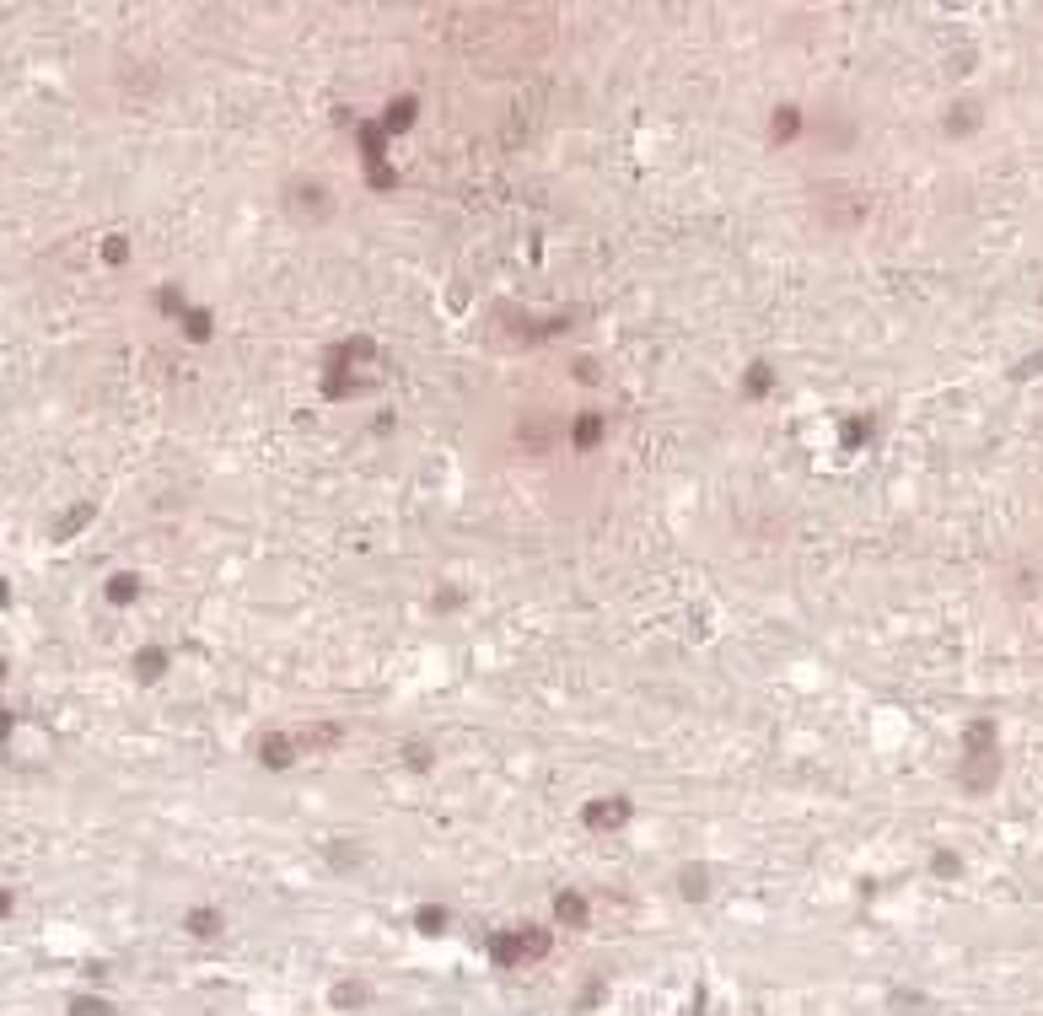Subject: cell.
<instances>
[{
	"instance_id": "7c38bea8",
	"label": "cell",
	"mask_w": 1043,
	"mask_h": 1016,
	"mask_svg": "<svg viewBox=\"0 0 1043 1016\" xmlns=\"http://www.w3.org/2000/svg\"><path fill=\"white\" fill-rule=\"evenodd\" d=\"M979 124V102H958V108H947V135H963V129H974Z\"/></svg>"
},
{
	"instance_id": "ac0fdd59",
	"label": "cell",
	"mask_w": 1043,
	"mask_h": 1016,
	"mask_svg": "<svg viewBox=\"0 0 1043 1016\" xmlns=\"http://www.w3.org/2000/svg\"><path fill=\"white\" fill-rule=\"evenodd\" d=\"M769 388H775V377H769V366H764V361H753V366H748V399H764Z\"/></svg>"
},
{
	"instance_id": "8992f818",
	"label": "cell",
	"mask_w": 1043,
	"mask_h": 1016,
	"mask_svg": "<svg viewBox=\"0 0 1043 1016\" xmlns=\"http://www.w3.org/2000/svg\"><path fill=\"white\" fill-rule=\"evenodd\" d=\"M554 920L570 925V931H586V898L581 893H559L554 898Z\"/></svg>"
},
{
	"instance_id": "ffe728a7",
	"label": "cell",
	"mask_w": 1043,
	"mask_h": 1016,
	"mask_svg": "<svg viewBox=\"0 0 1043 1016\" xmlns=\"http://www.w3.org/2000/svg\"><path fill=\"white\" fill-rule=\"evenodd\" d=\"M70 1016H113V1006L108 1001H92V995H75L70 1001Z\"/></svg>"
},
{
	"instance_id": "52a82bcc",
	"label": "cell",
	"mask_w": 1043,
	"mask_h": 1016,
	"mask_svg": "<svg viewBox=\"0 0 1043 1016\" xmlns=\"http://www.w3.org/2000/svg\"><path fill=\"white\" fill-rule=\"evenodd\" d=\"M183 931H188V936H199V942H210V936H221V909H210V904H199V909H188V920H183Z\"/></svg>"
},
{
	"instance_id": "6da1fadb",
	"label": "cell",
	"mask_w": 1043,
	"mask_h": 1016,
	"mask_svg": "<svg viewBox=\"0 0 1043 1016\" xmlns=\"http://www.w3.org/2000/svg\"><path fill=\"white\" fill-rule=\"evenodd\" d=\"M548 931L543 925H522V931H501L495 942H490V958L501 963V968H522V963H538V958H548Z\"/></svg>"
},
{
	"instance_id": "e0dca14e",
	"label": "cell",
	"mask_w": 1043,
	"mask_h": 1016,
	"mask_svg": "<svg viewBox=\"0 0 1043 1016\" xmlns=\"http://www.w3.org/2000/svg\"><path fill=\"white\" fill-rule=\"evenodd\" d=\"M334 742H339V726H312V731L296 737V748H307V753L312 748H334Z\"/></svg>"
},
{
	"instance_id": "4fadbf2b",
	"label": "cell",
	"mask_w": 1043,
	"mask_h": 1016,
	"mask_svg": "<svg viewBox=\"0 0 1043 1016\" xmlns=\"http://www.w3.org/2000/svg\"><path fill=\"white\" fill-rule=\"evenodd\" d=\"M210 328H215V318H210L205 307H188V312H183V334H188L194 345H205V339H210Z\"/></svg>"
},
{
	"instance_id": "7a4b0ae2",
	"label": "cell",
	"mask_w": 1043,
	"mask_h": 1016,
	"mask_svg": "<svg viewBox=\"0 0 1043 1016\" xmlns=\"http://www.w3.org/2000/svg\"><path fill=\"white\" fill-rule=\"evenodd\" d=\"M285 194H291V215H296V221H323V215L334 210V194H329L323 183H291Z\"/></svg>"
},
{
	"instance_id": "5bb4252c",
	"label": "cell",
	"mask_w": 1043,
	"mask_h": 1016,
	"mask_svg": "<svg viewBox=\"0 0 1043 1016\" xmlns=\"http://www.w3.org/2000/svg\"><path fill=\"white\" fill-rule=\"evenodd\" d=\"M570 442H575L581 452H586V447H597V442H602V415H581V420H575V431H570Z\"/></svg>"
},
{
	"instance_id": "4316f807",
	"label": "cell",
	"mask_w": 1043,
	"mask_h": 1016,
	"mask_svg": "<svg viewBox=\"0 0 1043 1016\" xmlns=\"http://www.w3.org/2000/svg\"><path fill=\"white\" fill-rule=\"evenodd\" d=\"M0 678H5V661H0Z\"/></svg>"
},
{
	"instance_id": "484cf974",
	"label": "cell",
	"mask_w": 1043,
	"mask_h": 1016,
	"mask_svg": "<svg viewBox=\"0 0 1043 1016\" xmlns=\"http://www.w3.org/2000/svg\"><path fill=\"white\" fill-rule=\"evenodd\" d=\"M5 602H11V586H5V581H0V608H5Z\"/></svg>"
},
{
	"instance_id": "603a6c76",
	"label": "cell",
	"mask_w": 1043,
	"mask_h": 1016,
	"mask_svg": "<svg viewBox=\"0 0 1043 1016\" xmlns=\"http://www.w3.org/2000/svg\"><path fill=\"white\" fill-rule=\"evenodd\" d=\"M931 871H936V877H958V855H947V850H942V855L931 861Z\"/></svg>"
},
{
	"instance_id": "d6986e66",
	"label": "cell",
	"mask_w": 1043,
	"mask_h": 1016,
	"mask_svg": "<svg viewBox=\"0 0 1043 1016\" xmlns=\"http://www.w3.org/2000/svg\"><path fill=\"white\" fill-rule=\"evenodd\" d=\"M156 307H162V312H172V318H183V312H188V302H183V291H178V285H162V291H156Z\"/></svg>"
},
{
	"instance_id": "5b68a950",
	"label": "cell",
	"mask_w": 1043,
	"mask_h": 1016,
	"mask_svg": "<svg viewBox=\"0 0 1043 1016\" xmlns=\"http://www.w3.org/2000/svg\"><path fill=\"white\" fill-rule=\"evenodd\" d=\"M415 113H420V102H415V97L388 102V113H382V135H404V129L415 124Z\"/></svg>"
},
{
	"instance_id": "cb8c5ba5",
	"label": "cell",
	"mask_w": 1043,
	"mask_h": 1016,
	"mask_svg": "<svg viewBox=\"0 0 1043 1016\" xmlns=\"http://www.w3.org/2000/svg\"><path fill=\"white\" fill-rule=\"evenodd\" d=\"M11 737V710H0V742Z\"/></svg>"
},
{
	"instance_id": "8fae6325",
	"label": "cell",
	"mask_w": 1043,
	"mask_h": 1016,
	"mask_svg": "<svg viewBox=\"0 0 1043 1016\" xmlns=\"http://www.w3.org/2000/svg\"><path fill=\"white\" fill-rule=\"evenodd\" d=\"M678 893H683V898H705V893H710V871H705V866H683V871H678Z\"/></svg>"
},
{
	"instance_id": "277c9868",
	"label": "cell",
	"mask_w": 1043,
	"mask_h": 1016,
	"mask_svg": "<svg viewBox=\"0 0 1043 1016\" xmlns=\"http://www.w3.org/2000/svg\"><path fill=\"white\" fill-rule=\"evenodd\" d=\"M296 753H302V748H296V737H285V731H269V737L259 742V758H264L269 769H291Z\"/></svg>"
},
{
	"instance_id": "d4e9b609",
	"label": "cell",
	"mask_w": 1043,
	"mask_h": 1016,
	"mask_svg": "<svg viewBox=\"0 0 1043 1016\" xmlns=\"http://www.w3.org/2000/svg\"><path fill=\"white\" fill-rule=\"evenodd\" d=\"M5 915H11V893L0 888V920H5Z\"/></svg>"
},
{
	"instance_id": "44dd1931",
	"label": "cell",
	"mask_w": 1043,
	"mask_h": 1016,
	"mask_svg": "<svg viewBox=\"0 0 1043 1016\" xmlns=\"http://www.w3.org/2000/svg\"><path fill=\"white\" fill-rule=\"evenodd\" d=\"M102 258L108 264H124L129 258V237H102Z\"/></svg>"
},
{
	"instance_id": "30bf717a",
	"label": "cell",
	"mask_w": 1043,
	"mask_h": 1016,
	"mask_svg": "<svg viewBox=\"0 0 1043 1016\" xmlns=\"http://www.w3.org/2000/svg\"><path fill=\"white\" fill-rule=\"evenodd\" d=\"M135 597H140V575L118 570V575L108 581V602H113V608H124V602H135Z\"/></svg>"
},
{
	"instance_id": "9c48e42d",
	"label": "cell",
	"mask_w": 1043,
	"mask_h": 1016,
	"mask_svg": "<svg viewBox=\"0 0 1043 1016\" xmlns=\"http://www.w3.org/2000/svg\"><path fill=\"white\" fill-rule=\"evenodd\" d=\"M86 521H92V501H81L75 511H65V516H59L54 527H48V538H54V543H65V538H75V532H81Z\"/></svg>"
},
{
	"instance_id": "7402d4cb",
	"label": "cell",
	"mask_w": 1043,
	"mask_h": 1016,
	"mask_svg": "<svg viewBox=\"0 0 1043 1016\" xmlns=\"http://www.w3.org/2000/svg\"><path fill=\"white\" fill-rule=\"evenodd\" d=\"M366 1001V985H339L334 990V1006H361Z\"/></svg>"
},
{
	"instance_id": "ba28073f",
	"label": "cell",
	"mask_w": 1043,
	"mask_h": 1016,
	"mask_svg": "<svg viewBox=\"0 0 1043 1016\" xmlns=\"http://www.w3.org/2000/svg\"><path fill=\"white\" fill-rule=\"evenodd\" d=\"M162 672H167V651H162V645L135 651V678H140V683H156Z\"/></svg>"
},
{
	"instance_id": "2e32d148",
	"label": "cell",
	"mask_w": 1043,
	"mask_h": 1016,
	"mask_svg": "<svg viewBox=\"0 0 1043 1016\" xmlns=\"http://www.w3.org/2000/svg\"><path fill=\"white\" fill-rule=\"evenodd\" d=\"M796 129H802V113H796V108H780V113H775V124H769V135H775V140H796Z\"/></svg>"
},
{
	"instance_id": "9a60e30c",
	"label": "cell",
	"mask_w": 1043,
	"mask_h": 1016,
	"mask_svg": "<svg viewBox=\"0 0 1043 1016\" xmlns=\"http://www.w3.org/2000/svg\"><path fill=\"white\" fill-rule=\"evenodd\" d=\"M415 925H420V936H442L447 931V909L442 904H420L415 909Z\"/></svg>"
},
{
	"instance_id": "3957f363",
	"label": "cell",
	"mask_w": 1043,
	"mask_h": 1016,
	"mask_svg": "<svg viewBox=\"0 0 1043 1016\" xmlns=\"http://www.w3.org/2000/svg\"><path fill=\"white\" fill-rule=\"evenodd\" d=\"M629 823V801L624 796H602L586 807V828H624Z\"/></svg>"
}]
</instances>
